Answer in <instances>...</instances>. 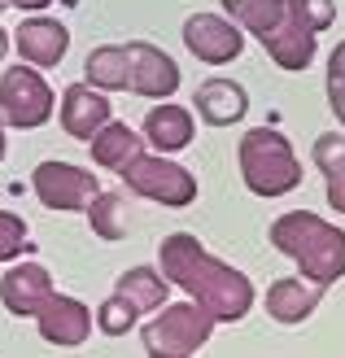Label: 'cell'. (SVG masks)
I'll return each instance as SVG.
<instances>
[{
	"label": "cell",
	"instance_id": "obj_1",
	"mask_svg": "<svg viewBox=\"0 0 345 358\" xmlns=\"http://www.w3.org/2000/svg\"><path fill=\"white\" fill-rule=\"evenodd\" d=\"M157 262H162V280L179 284L214 324H236V319H245L253 310L258 293H253L249 275L227 266L223 258H214L192 231H171L162 241Z\"/></svg>",
	"mask_w": 345,
	"mask_h": 358
},
{
	"label": "cell",
	"instance_id": "obj_2",
	"mask_svg": "<svg viewBox=\"0 0 345 358\" xmlns=\"http://www.w3.org/2000/svg\"><path fill=\"white\" fill-rule=\"evenodd\" d=\"M271 245L284 258H293L306 280L323 284V289L345 275V231L332 227L328 219H319V214H311V210L280 214L271 223Z\"/></svg>",
	"mask_w": 345,
	"mask_h": 358
},
{
	"label": "cell",
	"instance_id": "obj_3",
	"mask_svg": "<svg viewBox=\"0 0 345 358\" xmlns=\"http://www.w3.org/2000/svg\"><path fill=\"white\" fill-rule=\"evenodd\" d=\"M236 157H241V179L253 196L276 201V196H288L302 184V162L276 127H249L241 136Z\"/></svg>",
	"mask_w": 345,
	"mask_h": 358
},
{
	"label": "cell",
	"instance_id": "obj_4",
	"mask_svg": "<svg viewBox=\"0 0 345 358\" xmlns=\"http://www.w3.org/2000/svg\"><path fill=\"white\" fill-rule=\"evenodd\" d=\"M214 332V319L197 306V301H175L162 306V315H153L140 328V341L149 350V358H188L192 350H202Z\"/></svg>",
	"mask_w": 345,
	"mask_h": 358
},
{
	"label": "cell",
	"instance_id": "obj_5",
	"mask_svg": "<svg viewBox=\"0 0 345 358\" xmlns=\"http://www.w3.org/2000/svg\"><path fill=\"white\" fill-rule=\"evenodd\" d=\"M122 184L127 192L144 196V201H157V206H171V210H184L197 201V179L192 171H184L179 162L162 153H140L132 166H122Z\"/></svg>",
	"mask_w": 345,
	"mask_h": 358
},
{
	"label": "cell",
	"instance_id": "obj_6",
	"mask_svg": "<svg viewBox=\"0 0 345 358\" xmlns=\"http://www.w3.org/2000/svg\"><path fill=\"white\" fill-rule=\"evenodd\" d=\"M52 87L44 83V75L35 66H13L0 75V122L17 131H35L52 118Z\"/></svg>",
	"mask_w": 345,
	"mask_h": 358
},
{
	"label": "cell",
	"instance_id": "obj_7",
	"mask_svg": "<svg viewBox=\"0 0 345 358\" xmlns=\"http://www.w3.org/2000/svg\"><path fill=\"white\" fill-rule=\"evenodd\" d=\"M31 188H35V196H40V206L79 214L101 192V179L92 171L75 166V162H40L35 175H31Z\"/></svg>",
	"mask_w": 345,
	"mask_h": 358
},
{
	"label": "cell",
	"instance_id": "obj_8",
	"mask_svg": "<svg viewBox=\"0 0 345 358\" xmlns=\"http://www.w3.org/2000/svg\"><path fill=\"white\" fill-rule=\"evenodd\" d=\"M127 48V92H136L144 101H171L179 92V66L167 48L157 44H144V40H132L122 44Z\"/></svg>",
	"mask_w": 345,
	"mask_h": 358
},
{
	"label": "cell",
	"instance_id": "obj_9",
	"mask_svg": "<svg viewBox=\"0 0 345 358\" xmlns=\"http://www.w3.org/2000/svg\"><path fill=\"white\" fill-rule=\"evenodd\" d=\"M184 48L206 66H227L245 52V31L223 13H192L184 22Z\"/></svg>",
	"mask_w": 345,
	"mask_h": 358
},
{
	"label": "cell",
	"instance_id": "obj_10",
	"mask_svg": "<svg viewBox=\"0 0 345 358\" xmlns=\"http://www.w3.org/2000/svg\"><path fill=\"white\" fill-rule=\"evenodd\" d=\"M48 297H52V275L40 262H17L0 275V306L17 319H35Z\"/></svg>",
	"mask_w": 345,
	"mask_h": 358
},
{
	"label": "cell",
	"instance_id": "obj_11",
	"mask_svg": "<svg viewBox=\"0 0 345 358\" xmlns=\"http://www.w3.org/2000/svg\"><path fill=\"white\" fill-rule=\"evenodd\" d=\"M35 328H40V336L48 345H66L75 350L87 341V332H92V315H87V306L79 297H66V293H52L40 315H35Z\"/></svg>",
	"mask_w": 345,
	"mask_h": 358
},
{
	"label": "cell",
	"instance_id": "obj_12",
	"mask_svg": "<svg viewBox=\"0 0 345 358\" xmlns=\"http://www.w3.org/2000/svg\"><path fill=\"white\" fill-rule=\"evenodd\" d=\"M110 96L97 92V87H87V83H70L62 101H57V118H62V131L66 136H75V140H92L105 122H110Z\"/></svg>",
	"mask_w": 345,
	"mask_h": 358
},
{
	"label": "cell",
	"instance_id": "obj_13",
	"mask_svg": "<svg viewBox=\"0 0 345 358\" xmlns=\"http://www.w3.org/2000/svg\"><path fill=\"white\" fill-rule=\"evenodd\" d=\"M9 44H17V57L27 66L52 70L70 48V31L62 22H52V17H27V22L9 35Z\"/></svg>",
	"mask_w": 345,
	"mask_h": 358
},
{
	"label": "cell",
	"instance_id": "obj_14",
	"mask_svg": "<svg viewBox=\"0 0 345 358\" xmlns=\"http://www.w3.org/2000/svg\"><path fill=\"white\" fill-rule=\"evenodd\" d=\"M323 301V284L306 280V275H288V280H276L267 289V315L276 324H306L315 315V306Z\"/></svg>",
	"mask_w": 345,
	"mask_h": 358
},
{
	"label": "cell",
	"instance_id": "obj_15",
	"mask_svg": "<svg viewBox=\"0 0 345 358\" xmlns=\"http://www.w3.org/2000/svg\"><path fill=\"white\" fill-rule=\"evenodd\" d=\"M192 105L202 114V122H210V127H236L249 114V96L236 79H206L192 92Z\"/></svg>",
	"mask_w": 345,
	"mask_h": 358
},
{
	"label": "cell",
	"instance_id": "obj_16",
	"mask_svg": "<svg viewBox=\"0 0 345 358\" xmlns=\"http://www.w3.org/2000/svg\"><path fill=\"white\" fill-rule=\"evenodd\" d=\"M192 136H197V127H192V114L184 110V105L162 101V105H153V110L144 114V145H153L162 157L188 149Z\"/></svg>",
	"mask_w": 345,
	"mask_h": 358
},
{
	"label": "cell",
	"instance_id": "obj_17",
	"mask_svg": "<svg viewBox=\"0 0 345 358\" xmlns=\"http://www.w3.org/2000/svg\"><path fill=\"white\" fill-rule=\"evenodd\" d=\"M87 149H92V162L101 166V171H122V166H132L136 157L144 153V140L127 127V122H105V127L87 140Z\"/></svg>",
	"mask_w": 345,
	"mask_h": 358
},
{
	"label": "cell",
	"instance_id": "obj_18",
	"mask_svg": "<svg viewBox=\"0 0 345 358\" xmlns=\"http://www.w3.org/2000/svg\"><path fill=\"white\" fill-rule=\"evenodd\" d=\"M258 44L267 48V57L276 62L280 70H293V75H302V70L315 62V35L302 31L297 22H288V17L267 35V40H258Z\"/></svg>",
	"mask_w": 345,
	"mask_h": 358
},
{
	"label": "cell",
	"instance_id": "obj_19",
	"mask_svg": "<svg viewBox=\"0 0 345 358\" xmlns=\"http://www.w3.org/2000/svg\"><path fill=\"white\" fill-rule=\"evenodd\" d=\"M114 293H118L136 315H153L157 306H167L171 284L162 280L157 266H132V271L118 275V289H114Z\"/></svg>",
	"mask_w": 345,
	"mask_h": 358
},
{
	"label": "cell",
	"instance_id": "obj_20",
	"mask_svg": "<svg viewBox=\"0 0 345 358\" xmlns=\"http://www.w3.org/2000/svg\"><path fill=\"white\" fill-rule=\"evenodd\" d=\"M315 166L323 171V192L337 214H345V131H323L315 140Z\"/></svg>",
	"mask_w": 345,
	"mask_h": 358
},
{
	"label": "cell",
	"instance_id": "obj_21",
	"mask_svg": "<svg viewBox=\"0 0 345 358\" xmlns=\"http://www.w3.org/2000/svg\"><path fill=\"white\" fill-rule=\"evenodd\" d=\"M127 48L122 44H101L87 52V62H83V83L87 87H97V92H127Z\"/></svg>",
	"mask_w": 345,
	"mask_h": 358
},
{
	"label": "cell",
	"instance_id": "obj_22",
	"mask_svg": "<svg viewBox=\"0 0 345 358\" xmlns=\"http://www.w3.org/2000/svg\"><path fill=\"white\" fill-rule=\"evenodd\" d=\"M223 9H227L223 17H232L253 40H267L284 22V0H223Z\"/></svg>",
	"mask_w": 345,
	"mask_h": 358
},
{
	"label": "cell",
	"instance_id": "obj_23",
	"mask_svg": "<svg viewBox=\"0 0 345 358\" xmlns=\"http://www.w3.org/2000/svg\"><path fill=\"white\" fill-rule=\"evenodd\" d=\"M87 219H92V231L101 241H122L127 231H132L122 192H97L92 201H87Z\"/></svg>",
	"mask_w": 345,
	"mask_h": 358
},
{
	"label": "cell",
	"instance_id": "obj_24",
	"mask_svg": "<svg viewBox=\"0 0 345 358\" xmlns=\"http://www.w3.org/2000/svg\"><path fill=\"white\" fill-rule=\"evenodd\" d=\"M284 17L297 22L302 31L319 35L337 22V0H284Z\"/></svg>",
	"mask_w": 345,
	"mask_h": 358
},
{
	"label": "cell",
	"instance_id": "obj_25",
	"mask_svg": "<svg viewBox=\"0 0 345 358\" xmlns=\"http://www.w3.org/2000/svg\"><path fill=\"white\" fill-rule=\"evenodd\" d=\"M136 319H140V315L127 306L118 293H110V297H105L101 306H97V319H92V324H97L105 336H127V332L136 328Z\"/></svg>",
	"mask_w": 345,
	"mask_h": 358
},
{
	"label": "cell",
	"instance_id": "obj_26",
	"mask_svg": "<svg viewBox=\"0 0 345 358\" xmlns=\"http://www.w3.org/2000/svg\"><path fill=\"white\" fill-rule=\"evenodd\" d=\"M27 219L13 210H0V262H13L17 254H27Z\"/></svg>",
	"mask_w": 345,
	"mask_h": 358
},
{
	"label": "cell",
	"instance_id": "obj_27",
	"mask_svg": "<svg viewBox=\"0 0 345 358\" xmlns=\"http://www.w3.org/2000/svg\"><path fill=\"white\" fill-rule=\"evenodd\" d=\"M328 105H332L337 122L345 127V40L332 48V57H328Z\"/></svg>",
	"mask_w": 345,
	"mask_h": 358
},
{
	"label": "cell",
	"instance_id": "obj_28",
	"mask_svg": "<svg viewBox=\"0 0 345 358\" xmlns=\"http://www.w3.org/2000/svg\"><path fill=\"white\" fill-rule=\"evenodd\" d=\"M9 5H17V9H31V13H35V9H44V5H52V0H9Z\"/></svg>",
	"mask_w": 345,
	"mask_h": 358
},
{
	"label": "cell",
	"instance_id": "obj_29",
	"mask_svg": "<svg viewBox=\"0 0 345 358\" xmlns=\"http://www.w3.org/2000/svg\"><path fill=\"white\" fill-rule=\"evenodd\" d=\"M5 57H9V31L0 27V62H5Z\"/></svg>",
	"mask_w": 345,
	"mask_h": 358
},
{
	"label": "cell",
	"instance_id": "obj_30",
	"mask_svg": "<svg viewBox=\"0 0 345 358\" xmlns=\"http://www.w3.org/2000/svg\"><path fill=\"white\" fill-rule=\"evenodd\" d=\"M5 153H9V140H5V122H0V162H5Z\"/></svg>",
	"mask_w": 345,
	"mask_h": 358
},
{
	"label": "cell",
	"instance_id": "obj_31",
	"mask_svg": "<svg viewBox=\"0 0 345 358\" xmlns=\"http://www.w3.org/2000/svg\"><path fill=\"white\" fill-rule=\"evenodd\" d=\"M0 9H9V0H0Z\"/></svg>",
	"mask_w": 345,
	"mask_h": 358
}]
</instances>
